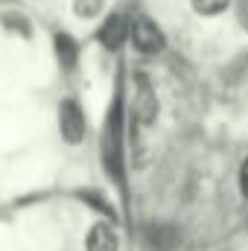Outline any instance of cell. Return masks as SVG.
<instances>
[{
  "mask_svg": "<svg viewBox=\"0 0 248 251\" xmlns=\"http://www.w3.org/2000/svg\"><path fill=\"white\" fill-rule=\"evenodd\" d=\"M131 117L137 126H152L158 120V97L149 82V76H134V97H131Z\"/></svg>",
  "mask_w": 248,
  "mask_h": 251,
  "instance_id": "cell-2",
  "label": "cell"
},
{
  "mask_svg": "<svg viewBox=\"0 0 248 251\" xmlns=\"http://www.w3.org/2000/svg\"><path fill=\"white\" fill-rule=\"evenodd\" d=\"M82 199H85V201H91V204H94L97 210H102V213H108V216H114V213H111V207H108V204H105V201L99 199V193H82Z\"/></svg>",
  "mask_w": 248,
  "mask_h": 251,
  "instance_id": "cell-11",
  "label": "cell"
},
{
  "mask_svg": "<svg viewBox=\"0 0 248 251\" xmlns=\"http://www.w3.org/2000/svg\"><path fill=\"white\" fill-rule=\"evenodd\" d=\"M59 131L67 143H79L85 137V114L76 100H64L59 105Z\"/></svg>",
  "mask_w": 248,
  "mask_h": 251,
  "instance_id": "cell-4",
  "label": "cell"
},
{
  "mask_svg": "<svg viewBox=\"0 0 248 251\" xmlns=\"http://www.w3.org/2000/svg\"><path fill=\"white\" fill-rule=\"evenodd\" d=\"M128 35H131V44L140 50V53H161L164 50V32L158 29L155 21L137 15L128 26Z\"/></svg>",
  "mask_w": 248,
  "mask_h": 251,
  "instance_id": "cell-3",
  "label": "cell"
},
{
  "mask_svg": "<svg viewBox=\"0 0 248 251\" xmlns=\"http://www.w3.org/2000/svg\"><path fill=\"white\" fill-rule=\"evenodd\" d=\"M85 251H120V237L111 222H97L91 225L85 237Z\"/></svg>",
  "mask_w": 248,
  "mask_h": 251,
  "instance_id": "cell-5",
  "label": "cell"
},
{
  "mask_svg": "<svg viewBox=\"0 0 248 251\" xmlns=\"http://www.w3.org/2000/svg\"><path fill=\"white\" fill-rule=\"evenodd\" d=\"M56 59L64 70H73L76 62H79V44L67 35V32H59L56 35Z\"/></svg>",
  "mask_w": 248,
  "mask_h": 251,
  "instance_id": "cell-8",
  "label": "cell"
},
{
  "mask_svg": "<svg viewBox=\"0 0 248 251\" xmlns=\"http://www.w3.org/2000/svg\"><path fill=\"white\" fill-rule=\"evenodd\" d=\"M102 167L105 173L123 187L125 184V170H123V108H120V97L111 102L108 117L102 126Z\"/></svg>",
  "mask_w": 248,
  "mask_h": 251,
  "instance_id": "cell-1",
  "label": "cell"
},
{
  "mask_svg": "<svg viewBox=\"0 0 248 251\" xmlns=\"http://www.w3.org/2000/svg\"><path fill=\"white\" fill-rule=\"evenodd\" d=\"M125 35H128V24H125L120 15H108L105 24H102L99 32H97V38H99V44H102L105 50H120L123 41H125Z\"/></svg>",
  "mask_w": 248,
  "mask_h": 251,
  "instance_id": "cell-7",
  "label": "cell"
},
{
  "mask_svg": "<svg viewBox=\"0 0 248 251\" xmlns=\"http://www.w3.org/2000/svg\"><path fill=\"white\" fill-rule=\"evenodd\" d=\"M240 193H243V199H248V158L240 167Z\"/></svg>",
  "mask_w": 248,
  "mask_h": 251,
  "instance_id": "cell-12",
  "label": "cell"
},
{
  "mask_svg": "<svg viewBox=\"0 0 248 251\" xmlns=\"http://www.w3.org/2000/svg\"><path fill=\"white\" fill-rule=\"evenodd\" d=\"M228 3L231 0H193V9L198 15H219V12L228 9Z\"/></svg>",
  "mask_w": 248,
  "mask_h": 251,
  "instance_id": "cell-9",
  "label": "cell"
},
{
  "mask_svg": "<svg viewBox=\"0 0 248 251\" xmlns=\"http://www.w3.org/2000/svg\"><path fill=\"white\" fill-rule=\"evenodd\" d=\"M178 231L173 225H146L143 231V246L146 251H173L178 246Z\"/></svg>",
  "mask_w": 248,
  "mask_h": 251,
  "instance_id": "cell-6",
  "label": "cell"
},
{
  "mask_svg": "<svg viewBox=\"0 0 248 251\" xmlns=\"http://www.w3.org/2000/svg\"><path fill=\"white\" fill-rule=\"evenodd\" d=\"M102 9V0H76V15L82 18H94Z\"/></svg>",
  "mask_w": 248,
  "mask_h": 251,
  "instance_id": "cell-10",
  "label": "cell"
}]
</instances>
